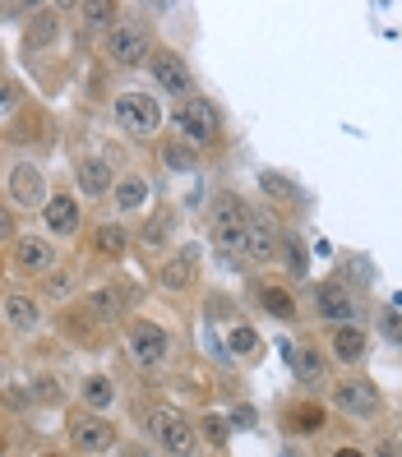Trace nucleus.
Segmentation results:
<instances>
[{
    "instance_id": "0eeeda50",
    "label": "nucleus",
    "mask_w": 402,
    "mask_h": 457,
    "mask_svg": "<svg viewBox=\"0 0 402 457\" xmlns=\"http://www.w3.org/2000/svg\"><path fill=\"white\" fill-rule=\"evenodd\" d=\"M70 444H74L79 453H112V448L121 444V435H116V425L106 420V416L84 411V416L70 420Z\"/></svg>"
},
{
    "instance_id": "9d476101",
    "label": "nucleus",
    "mask_w": 402,
    "mask_h": 457,
    "mask_svg": "<svg viewBox=\"0 0 402 457\" xmlns=\"http://www.w3.org/2000/svg\"><path fill=\"white\" fill-rule=\"evenodd\" d=\"M148 70H153V79H157V88L163 93H190V70H185V61L176 56L172 46H163V51H153L148 56Z\"/></svg>"
},
{
    "instance_id": "f3484780",
    "label": "nucleus",
    "mask_w": 402,
    "mask_h": 457,
    "mask_svg": "<svg viewBox=\"0 0 402 457\" xmlns=\"http://www.w3.org/2000/svg\"><path fill=\"white\" fill-rule=\"evenodd\" d=\"M148 199H153V185L144 176H121L116 190H112V204H116V212H125V218L130 212H144Z\"/></svg>"
},
{
    "instance_id": "a211bd4d",
    "label": "nucleus",
    "mask_w": 402,
    "mask_h": 457,
    "mask_svg": "<svg viewBox=\"0 0 402 457\" xmlns=\"http://www.w3.org/2000/svg\"><path fill=\"white\" fill-rule=\"evenodd\" d=\"M0 310H5V324L14 333H38V324H42V310L33 305V295H23V291H10Z\"/></svg>"
},
{
    "instance_id": "a878e982",
    "label": "nucleus",
    "mask_w": 402,
    "mask_h": 457,
    "mask_svg": "<svg viewBox=\"0 0 402 457\" xmlns=\"http://www.w3.org/2000/svg\"><path fill=\"white\" fill-rule=\"evenodd\" d=\"M319 420H324V411H319L314 402H301V407L287 411V429H297V435H314Z\"/></svg>"
},
{
    "instance_id": "7c9ffc66",
    "label": "nucleus",
    "mask_w": 402,
    "mask_h": 457,
    "mask_svg": "<svg viewBox=\"0 0 402 457\" xmlns=\"http://www.w3.org/2000/svg\"><path fill=\"white\" fill-rule=\"evenodd\" d=\"M199 425H204V439H208V444H218V448L231 439V420H227V416H204Z\"/></svg>"
},
{
    "instance_id": "412c9836",
    "label": "nucleus",
    "mask_w": 402,
    "mask_h": 457,
    "mask_svg": "<svg viewBox=\"0 0 402 457\" xmlns=\"http://www.w3.org/2000/svg\"><path fill=\"white\" fill-rule=\"evenodd\" d=\"M79 397H84V407H88L93 416H106V407L116 402V384H112V379H102V374H93V379H84Z\"/></svg>"
},
{
    "instance_id": "5701e85b",
    "label": "nucleus",
    "mask_w": 402,
    "mask_h": 457,
    "mask_svg": "<svg viewBox=\"0 0 402 457\" xmlns=\"http://www.w3.org/2000/svg\"><path fill=\"white\" fill-rule=\"evenodd\" d=\"M125 227L121 222H102L97 231H93V245H97V254H106V259H116V254H125Z\"/></svg>"
},
{
    "instance_id": "423d86ee",
    "label": "nucleus",
    "mask_w": 402,
    "mask_h": 457,
    "mask_svg": "<svg viewBox=\"0 0 402 457\" xmlns=\"http://www.w3.org/2000/svg\"><path fill=\"white\" fill-rule=\"evenodd\" d=\"M167 352H172V337L153 324V319H134L130 324V356L139 361L144 370H157L167 361Z\"/></svg>"
},
{
    "instance_id": "4c0bfd02",
    "label": "nucleus",
    "mask_w": 402,
    "mask_h": 457,
    "mask_svg": "<svg viewBox=\"0 0 402 457\" xmlns=\"http://www.w3.org/2000/svg\"><path fill=\"white\" fill-rule=\"evenodd\" d=\"M384 333H389L393 342H402V324H398V314H384Z\"/></svg>"
},
{
    "instance_id": "37998d69",
    "label": "nucleus",
    "mask_w": 402,
    "mask_h": 457,
    "mask_svg": "<svg viewBox=\"0 0 402 457\" xmlns=\"http://www.w3.org/2000/svg\"><path fill=\"white\" fill-rule=\"evenodd\" d=\"M38 457H61V453H38Z\"/></svg>"
},
{
    "instance_id": "7ed1b4c3",
    "label": "nucleus",
    "mask_w": 402,
    "mask_h": 457,
    "mask_svg": "<svg viewBox=\"0 0 402 457\" xmlns=\"http://www.w3.org/2000/svg\"><path fill=\"white\" fill-rule=\"evenodd\" d=\"M116 125L125 134H134V139H148V134H157V125H163V112H157V97L153 93H139L130 88L116 97Z\"/></svg>"
},
{
    "instance_id": "58836bf2",
    "label": "nucleus",
    "mask_w": 402,
    "mask_h": 457,
    "mask_svg": "<svg viewBox=\"0 0 402 457\" xmlns=\"http://www.w3.org/2000/svg\"><path fill=\"white\" fill-rule=\"evenodd\" d=\"M231 420H236V425H255V407H236Z\"/></svg>"
},
{
    "instance_id": "ea45409f",
    "label": "nucleus",
    "mask_w": 402,
    "mask_h": 457,
    "mask_svg": "<svg viewBox=\"0 0 402 457\" xmlns=\"http://www.w3.org/2000/svg\"><path fill=\"white\" fill-rule=\"evenodd\" d=\"M333 457H365V453H361V448H338Z\"/></svg>"
},
{
    "instance_id": "72a5a7b5",
    "label": "nucleus",
    "mask_w": 402,
    "mask_h": 457,
    "mask_svg": "<svg viewBox=\"0 0 402 457\" xmlns=\"http://www.w3.org/2000/svg\"><path fill=\"white\" fill-rule=\"evenodd\" d=\"M33 397H38V402H56V397H61V384L46 374V379H38V384H33Z\"/></svg>"
},
{
    "instance_id": "a19ab883",
    "label": "nucleus",
    "mask_w": 402,
    "mask_h": 457,
    "mask_svg": "<svg viewBox=\"0 0 402 457\" xmlns=\"http://www.w3.org/2000/svg\"><path fill=\"white\" fill-rule=\"evenodd\" d=\"M0 384H5V361H0Z\"/></svg>"
},
{
    "instance_id": "e433bc0d",
    "label": "nucleus",
    "mask_w": 402,
    "mask_h": 457,
    "mask_svg": "<svg viewBox=\"0 0 402 457\" xmlns=\"http://www.w3.org/2000/svg\"><path fill=\"white\" fill-rule=\"evenodd\" d=\"M51 295H56V301H65V295H70V282H65V273H56V278H51Z\"/></svg>"
},
{
    "instance_id": "4be33fe9",
    "label": "nucleus",
    "mask_w": 402,
    "mask_h": 457,
    "mask_svg": "<svg viewBox=\"0 0 402 457\" xmlns=\"http://www.w3.org/2000/svg\"><path fill=\"white\" fill-rule=\"evenodd\" d=\"M88 314L102 319V324L121 319V291H116V287H93V291H88Z\"/></svg>"
},
{
    "instance_id": "c85d7f7f",
    "label": "nucleus",
    "mask_w": 402,
    "mask_h": 457,
    "mask_svg": "<svg viewBox=\"0 0 402 457\" xmlns=\"http://www.w3.org/2000/svg\"><path fill=\"white\" fill-rule=\"evenodd\" d=\"M79 14H84L93 29H106V19H116V5L112 0H88V5H79Z\"/></svg>"
},
{
    "instance_id": "bb28decb",
    "label": "nucleus",
    "mask_w": 402,
    "mask_h": 457,
    "mask_svg": "<svg viewBox=\"0 0 402 457\" xmlns=\"http://www.w3.org/2000/svg\"><path fill=\"white\" fill-rule=\"evenodd\" d=\"M259 190H264L268 199H282V204L297 199V185H291L287 176H278V171H259Z\"/></svg>"
},
{
    "instance_id": "f257e3e1",
    "label": "nucleus",
    "mask_w": 402,
    "mask_h": 457,
    "mask_svg": "<svg viewBox=\"0 0 402 457\" xmlns=\"http://www.w3.org/2000/svg\"><path fill=\"white\" fill-rule=\"evenodd\" d=\"M213 240L218 250L246 259V240H250V208L240 204L236 195H222L218 199V212H213Z\"/></svg>"
},
{
    "instance_id": "39448f33",
    "label": "nucleus",
    "mask_w": 402,
    "mask_h": 457,
    "mask_svg": "<svg viewBox=\"0 0 402 457\" xmlns=\"http://www.w3.org/2000/svg\"><path fill=\"white\" fill-rule=\"evenodd\" d=\"M176 129L185 134V144H213L218 139V106H213L208 97H185L176 106Z\"/></svg>"
},
{
    "instance_id": "ddd939ff",
    "label": "nucleus",
    "mask_w": 402,
    "mask_h": 457,
    "mask_svg": "<svg viewBox=\"0 0 402 457\" xmlns=\"http://www.w3.org/2000/svg\"><path fill=\"white\" fill-rule=\"evenodd\" d=\"M56 37H61V19H56V10H33L29 29H23V51H29V56H38V51L56 46Z\"/></svg>"
},
{
    "instance_id": "393cba45",
    "label": "nucleus",
    "mask_w": 402,
    "mask_h": 457,
    "mask_svg": "<svg viewBox=\"0 0 402 457\" xmlns=\"http://www.w3.org/2000/svg\"><path fill=\"white\" fill-rule=\"evenodd\" d=\"M259 305L273 314V319H291V314H297V301H291V291H282V287H264L259 291Z\"/></svg>"
},
{
    "instance_id": "c9c22d12",
    "label": "nucleus",
    "mask_w": 402,
    "mask_h": 457,
    "mask_svg": "<svg viewBox=\"0 0 402 457\" xmlns=\"http://www.w3.org/2000/svg\"><path fill=\"white\" fill-rule=\"evenodd\" d=\"M0 240H14V218H10V208H0Z\"/></svg>"
},
{
    "instance_id": "473e14b6",
    "label": "nucleus",
    "mask_w": 402,
    "mask_h": 457,
    "mask_svg": "<svg viewBox=\"0 0 402 457\" xmlns=\"http://www.w3.org/2000/svg\"><path fill=\"white\" fill-rule=\"evenodd\" d=\"M172 212H157V218L144 227V245H163V240H167V231H172Z\"/></svg>"
},
{
    "instance_id": "20e7f679",
    "label": "nucleus",
    "mask_w": 402,
    "mask_h": 457,
    "mask_svg": "<svg viewBox=\"0 0 402 457\" xmlns=\"http://www.w3.org/2000/svg\"><path fill=\"white\" fill-rule=\"evenodd\" d=\"M106 56H112V65L130 70V65H139L144 56H153L148 51V29L139 19H121L106 29Z\"/></svg>"
},
{
    "instance_id": "79ce46f5",
    "label": "nucleus",
    "mask_w": 402,
    "mask_h": 457,
    "mask_svg": "<svg viewBox=\"0 0 402 457\" xmlns=\"http://www.w3.org/2000/svg\"><path fill=\"white\" fill-rule=\"evenodd\" d=\"M0 457H5V435H0Z\"/></svg>"
},
{
    "instance_id": "2f4dec72",
    "label": "nucleus",
    "mask_w": 402,
    "mask_h": 457,
    "mask_svg": "<svg viewBox=\"0 0 402 457\" xmlns=\"http://www.w3.org/2000/svg\"><path fill=\"white\" fill-rule=\"evenodd\" d=\"M282 254L291 263V278H306V245H301L297 236H282Z\"/></svg>"
},
{
    "instance_id": "f8f14e48",
    "label": "nucleus",
    "mask_w": 402,
    "mask_h": 457,
    "mask_svg": "<svg viewBox=\"0 0 402 457\" xmlns=\"http://www.w3.org/2000/svg\"><path fill=\"white\" fill-rule=\"evenodd\" d=\"M42 218H46V231L51 236H74L79 222H84V208H79L70 195H51L46 208H42Z\"/></svg>"
},
{
    "instance_id": "f03ea898",
    "label": "nucleus",
    "mask_w": 402,
    "mask_h": 457,
    "mask_svg": "<svg viewBox=\"0 0 402 457\" xmlns=\"http://www.w3.org/2000/svg\"><path fill=\"white\" fill-rule=\"evenodd\" d=\"M148 435L163 444L172 457H195V453H199L195 425L185 420L180 411H172V407H153V411H148Z\"/></svg>"
},
{
    "instance_id": "aec40b11",
    "label": "nucleus",
    "mask_w": 402,
    "mask_h": 457,
    "mask_svg": "<svg viewBox=\"0 0 402 457\" xmlns=\"http://www.w3.org/2000/svg\"><path fill=\"white\" fill-rule=\"evenodd\" d=\"M282 352H287V365H291L297 379H306V384L324 379V356H319L314 346H282Z\"/></svg>"
},
{
    "instance_id": "cd10ccee",
    "label": "nucleus",
    "mask_w": 402,
    "mask_h": 457,
    "mask_svg": "<svg viewBox=\"0 0 402 457\" xmlns=\"http://www.w3.org/2000/svg\"><path fill=\"white\" fill-rule=\"evenodd\" d=\"M163 162H167L172 171H190V167H195V148H190V144H167V148H163Z\"/></svg>"
},
{
    "instance_id": "b1692460",
    "label": "nucleus",
    "mask_w": 402,
    "mask_h": 457,
    "mask_svg": "<svg viewBox=\"0 0 402 457\" xmlns=\"http://www.w3.org/2000/svg\"><path fill=\"white\" fill-rule=\"evenodd\" d=\"M190 282H195V259H190V254H180V259H172V263L163 268V287H167V291H185Z\"/></svg>"
},
{
    "instance_id": "6e6552de",
    "label": "nucleus",
    "mask_w": 402,
    "mask_h": 457,
    "mask_svg": "<svg viewBox=\"0 0 402 457\" xmlns=\"http://www.w3.org/2000/svg\"><path fill=\"white\" fill-rule=\"evenodd\" d=\"M333 407L347 411V416H356V420H370V416H380V388H374L370 379H342L333 388Z\"/></svg>"
},
{
    "instance_id": "2eb2a0df",
    "label": "nucleus",
    "mask_w": 402,
    "mask_h": 457,
    "mask_svg": "<svg viewBox=\"0 0 402 457\" xmlns=\"http://www.w3.org/2000/svg\"><path fill=\"white\" fill-rule=\"evenodd\" d=\"M314 310L324 314V319H333L338 328H342V324H352V314H361L352 295H347L342 287H333V282H324V287L314 291Z\"/></svg>"
},
{
    "instance_id": "f704fd0d",
    "label": "nucleus",
    "mask_w": 402,
    "mask_h": 457,
    "mask_svg": "<svg viewBox=\"0 0 402 457\" xmlns=\"http://www.w3.org/2000/svg\"><path fill=\"white\" fill-rule=\"evenodd\" d=\"M370 457H402V439H393V435H384L380 444H374V453Z\"/></svg>"
},
{
    "instance_id": "1a4fd4ad",
    "label": "nucleus",
    "mask_w": 402,
    "mask_h": 457,
    "mask_svg": "<svg viewBox=\"0 0 402 457\" xmlns=\"http://www.w3.org/2000/svg\"><path fill=\"white\" fill-rule=\"evenodd\" d=\"M10 199L14 204H23V208H46V176H42V167H33V162H19V167H10Z\"/></svg>"
},
{
    "instance_id": "6ab92c4d",
    "label": "nucleus",
    "mask_w": 402,
    "mask_h": 457,
    "mask_svg": "<svg viewBox=\"0 0 402 457\" xmlns=\"http://www.w3.org/2000/svg\"><path fill=\"white\" fill-rule=\"evenodd\" d=\"M365 328H356V324H342L338 333H333V356L342 361V365H356V361H365Z\"/></svg>"
},
{
    "instance_id": "c756f323",
    "label": "nucleus",
    "mask_w": 402,
    "mask_h": 457,
    "mask_svg": "<svg viewBox=\"0 0 402 457\" xmlns=\"http://www.w3.org/2000/svg\"><path fill=\"white\" fill-rule=\"evenodd\" d=\"M231 352H236V356H259V333L246 328V324L231 328Z\"/></svg>"
},
{
    "instance_id": "4468645a",
    "label": "nucleus",
    "mask_w": 402,
    "mask_h": 457,
    "mask_svg": "<svg viewBox=\"0 0 402 457\" xmlns=\"http://www.w3.org/2000/svg\"><path fill=\"white\" fill-rule=\"evenodd\" d=\"M74 176H79V190H84L88 199H102V195L116 190V176H112V167H106V157H84V162L74 167Z\"/></svg>"
},
{
    "instance_id": "9b49d317",
    "label": "nucleus",
    "mask_w": 402,
    "mask_h": 457,
    "mask_svg": "<svg viewBox=\"0 0 402 457\" xmlns=\"http://www.w3.org/2000/svg\"><path fill=\"white\" fill-rule=\"evenodd\" d=\"M278 240H282V236H278V222L268 218L264 208H255V212H250V240H246V259H250V263H268V259H273V254L282 250Z\"/></svg>"
},
{
    "instance_id": "dca6fc26",
    "label": "nucleus",
    "mask_w": 402,
    "mask_h": 457,
    "mask_svg": "<svg viewBox=\"0 0 402 457\" xmlns=\"http://www.w3.org/2000/svg\"><path fill=\"white\" fill-rule=\"evenodd\" d=\"M14 263L23 268V273H46V268L56 263V254H51V240H42V236H19V240H14Z\"/></svg>"
}]
</instances>
